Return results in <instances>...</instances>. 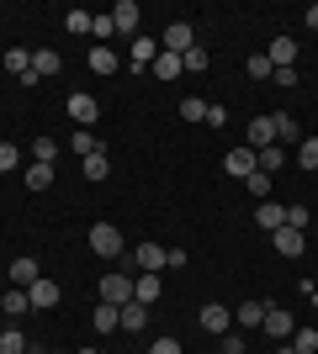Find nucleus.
Listing matches in <instances>:
<instances>
[{"label": "nucleus", "mask_w": 318, "mask_h": 354, "mask_svg": "<svg viewBox=\"0 0 318 354\" xmlns=\"http://www.w3.org/2000/svg\"><path fill=\"white\" fill-rule=\"evenodd\" d=\"M122 227H112V222H96L91 227V254H101V259H122Z\"/></svg>", "instance_id": "obj_1"}, {"label": "nucleus", "mask_w": 318, "mask_h": 354, "mask_svg": "<svg viewBox=\"0 0 318 354\" xmlns=\"http://www.w3.org/2000/svg\"><path fill=\"white\" fill-rule=\"evenodd\" d=\"M223 169H228L233 180H249V175L260 169V153H255L249 143H244V148H228V153H223Z\"/></svg>", "instance_id": "obj_2"}, {"label": "nucleus", "mask_w": 318, "mask_h": 354, "mask_svg": "<svg viewBox=\"0 0 318 354\" xmlns=\"http://www.w3.org/2000/svg\"><path fill=\"white\" fill-rule=\"evenodd\" d=\"M64 111H69V122H75V127H91V122L101 117V101H96V95H85V90H75V95L64 101Z\"/></svg>", "instance_id": "obj_3"}, {"label": "nucleus", "mask_w": 318, "mask_h": 354, "mask_svg": "<svg viewBox=\"0 0 318 354\" xmlns=\"http://www.w3.org/2000/svg\"><path fill=\"white\" fill-rule=\"evenodd\" d=\"M101 301H112V307H127V301H133V275H122V270L101 275Z\"/></svg>", "instance_id": "obj_4"}, {"label": "nucleus", "mask_w": 318, "mask_h": 354, "mask_svg": "<svg viewBox=\"0 0 318 354\" xmlns=\"http://www.w3.org/2000/svg\"><path fill=\"white\" fill-rule=\"evenodd\" d=\"M271 243H276V254H281V259H303V249H308L303 227H276Z\"/></svg>", "instance_id": "obj_5"}, {"label": "nucleus", "mask_w": 318, "mask_h": 354, "mask_svg": "<svg viewBox=\"0 0 318 354\" xmlns=\"http://www.w3.org/2000/svg\"><path fill=\"white\" fill-rule=\"evenodd\" d=\"M138 0H117L112 6V27H117V37H138Z\"/></svg>", "instance_id": "obj_6"}, {"label": "nucleus", "mask_w": 318, "mask_h": 354, "mask_svg": "<svg viewBox=\"0 0 318 354\" xmlns=\"http://www.w3.org/2000/svg\"><path fill=\"white\" fill-rule=\"evenodd\" d=\"M260 328H265V333H271L276 344H292V333H297V317H292V312H281V307H271Z\"/></svg>", "instance_id": "obj_7"}, {"label": "nucleus", "mask_w": 318, "mask_h": 354, "mask_svg": "<svg viewBox=\"0 0 318 354\" xmlns=\"http://www.w3.org/2000/svg\"><path fill=\"white\" fill-rule=\"evenodd\" d=\"M59 281H48V275H37V281H32L27 286V301H32V307H37V312H48V307H59Z\"/></svg>", "instance_id": "obj_8"}, {"label": "nucleus", "mask_w": 318, "mask_h": 354, "mask_svg": "<svg viewBox=\"0 0 318 354\" xmlns=\"http://www.w3.org/2000/svg\"><path fill=\"white\" fill-rule=\"evenodd\" d=\"M186 48H197V32H191V21H170V27H165V53H175V59H181Z\"/></svg>", "instance_id": "obj_9"}, {"label": "nucleus", "mask_w": 318, "mask_h": 354, "mask_svg": "<svg viewBox=\"0 0 318 354\" xmlns=\"http://www.w3.org/2000/svg\"><path fill=\"white\" fill-rule=\"evenodd\" d=\"M6 275H11V286H16V291H27V286L37 281L43 270H37V259H32V254H21V259H11V265H6Z\"/></svg>", "instance_id": "obj_10"}, {"label": "nucleus", "mask_w": 318, "mask_h": 354, "mask_svg": "<svg viewBox=\"0 0 318 354\" xmlns=\"http://www.w3.org/2000/svg\"><path fill=\"white\" fill-rule=\"evenodd\" d=\"M165 254L170 249H159V243H138V249H133V265L143 270V275H159V270H165Z\"/></svg>", "instance_id": "obj_11"}, {"label": "nucleus", "mask_w": 318, "mask_h": 354, "mask_svg": "<svg viewBox=\"0 0 318 354\" xmlns=\"http://www.w3.org/2000/svg\"><path fill=\"white\" fill-rule=\"evenodd\" d=\"M202 328H207V333H218V339H223L228 328H233V312H228V307H218V301H207V307H202Z\"/></svg>", "instance_id": "obj_12"}, {"label": "nucleus", "mask_w": 318, "mask_h": 354, "mask_svg": "<svg viewBox=\"0 0 318 354\" xmlns=\"http://www.w3.org/2000/svg\"><path fill=\"white\" fill-rule=\"evenodd\" d=\"M265 312H271V301H244V307H233V323L249 333V328H260L265 323Z\"/></svg>", "instance_id": "obj_13"}, {"label": "nucleus", "mask_w": 318, "mask_h": 354, "mask_svg": "<svg viewBox=\"0 0 318 354\" xmlns=\"http://www.w3.org/2000/svg\"><path fill=\"white\" fill-rule=\"evenodd\" d=\"M69 153H80V164H85L91 153H106V148H101V138H96L91 127H75V138H69Z\"/></svg>", "instance_id": "obj_14"}, {"label": "nucleus", "mask_w": 318, "mask_h": 354, "mask_svg": "<svg viewBox=\"0 0 318 354\" xmlns=\"http://www.w3.org/2000/svg\"><path fill=\"white\" fill-rule=\"evenodd\" d=\"M59 69H64V59L53 48H37V53H32V74H37V80H53Z\"/></svg>", "instance_id": "obj_15"}, {"label": "nucleus", "mask_w": 318, "mask_h": 354, "mask_svg": "<svg viewBox=\"0 0 318 354\" xmlns=\"http://www.w3.org/2000/svg\"><path fill=\"white\" fill-rule=\"evenodd\" d=\"M149 69L159 74V85H170V80H181V74H186V64L175 59V53H165V48H159V59H154Z\"/></svg>", "instance_id": "obj_16"}, {"label": "nucleus", "mask_w": 318, "mask_h": 354, "mask_svg": "<svg viewBox=\"0 0 318 354\" xmlns=\"http://www.w3.org/2000/svg\"><path fill=\"white\" fill-rule=\"evenodd\" d=\"M154 59H159V43H154V37H143V32H138V37H133V59H127V64H133V69H149Z\"/></svg>", "instance_id": "obj_17"}, {"label": "nucleus", "mask_w": 318, "mask_h": 354, "mask_svg": "<svg viewBox=\"0 0 318 354\" xmlns=\"http://www.w3.org/2000/svg\"><path fill=\"white\" fill-rule=\"evenodd\" d=\"M91 328H96V333H117V328H122V312L112 307V301H101V307L91 312Z\"/></svg>", "instance_id": "obj_18"}, {"label": "nucleus", "mask_w": 318, "mask_h": 354, "mask_svg": "<svg viewBox=\"0 0 318 354\" xmlns=\"http://www.w3.org/2000/svg\"><path fill=\"white\" fill-rule=\"evenodd\" d=\"M271 143H276V122L271 117H255V122H249V148L260 153V148H271Z\"/></svg>", "instance_id": "obj_19"}, {"label": "nucleus", "mask_w": 318, "mask_h": 354, "mask_svg": "<svg viewBox=\"0 0 318 354\" xmlns=\"http://www.w3.org/2000/svg\"><path fill=\"white\" fill-rule=\"evenodd\" d=\"M122 312V328H127V333H143V328H149V307H143V301H127V307H117Z\"/></svg>", "instance_id": "obj_20"}, {"label": "nucleus", "mask_w": 318, "mask_h": 354, "mask_svg": "<svg viewBox=\"0 0 318 354\" xmlns=\"http://www.w3.org/2000/svg\"><path fill=\"white\" fill-rule=\"evenodd\" d=\"M265 59H271L276 69H292V59H297V43H292V37H276V43L265 48Z\"/></svg>", "instance_id": "obj_21"}, {"label": "nucleus", "mask_w": 318, "mask_h": 354, "mask_svg": "<svg viewBox=\"0 0 318 354\" xmlns=\"http://www.w3.org/2000/svg\"><path fill=\"white\" fill-rule=\"evenodd\" d=\"M255 222L276 233V227H287V207H276V201H260V207H255Z\"/></svg>", "instance_id": "obj_22"}, {"label": "nucleus", "mask_w": 318, "mask_h": 354, "mask_svg": "<svg viewBox=\"0 0 318 354\" xmlns=\"http://www.w3.org/2000/svg\"><path fill=\"white\" fill-rule=\"evenodd\" d=\"M133 301L154 307V301H159V275H133Z\"/></svg>", "instance_id": "obj_23"}, {"label": "nucleus", "mask_w": 318, "mask_h": 354, "mask_svg": "<svg viewBox=\"0 0 318 354\" xmlns=\"http://www.w3.org/2000/svg\"><path fill=\"white\" fill-rule=\"evenodd\" d=\"M276 143H303V127H297V117H287V111H276Z\"/></svg>", "instance_id": "obj_24"}, {"label": "nucleus", "mask_w": 318, "mask_h": 354, "mask_svg": "<svg viewBox=\"0 0 318 354\" xmlns=\"http://www.w3.org/2000/svg\"><path fill=\"white\" fill-rule=\"evenodd\" d=\"M0 312H6V317H21V312H32V301H27V291H16V286H11V291L0 296Z\"/></svg>", "instance_id": "obj_25"}, {"label": "nucleus", "mask_w": 318, "mask_h": 354, "mask_svg": "<svg viewBox=\"0 0 318 354\" xmlns=\"http://www.w3.org/2000/svg\"><path fill=\"white\" fill-rule=\"evenodd\" d=\"M244 74H249V80H271V74H276V64L265 59V53H249V59H244Z\"/></svg>", "instance_id": "obj_26"}, {"label": "nucleus", "mask_w": 318, "mask_h": 354, "mask_svg": "<svg viewBox=\"0 0 318 354\" xmlns=\"http://www.w3.org/2000/svg\"><path fill=\"white\" fill-rule=\"evenodd\" d=\"M91 69H96V74H117V53L96 43V48H91Z\"/></svg>", "instance_id": "obj_27"}, {"label": "nucleus", "mask_w": 318, "mask_h": 354, "mask_svg": "<svg viewBox=\"0 0 318 354\" xmlns=\"http://www.w3.org/2000/svg\"><path fill=\"white\" fill-rule=\"evenodd\" d=\"M281 164H287V148H281V143H271V148H260V169H265V175H276V169H281Z\"/></svg>", "instance_id": "obj_28"}, {"label": "nucleus", "mask_w": 318, "mask_h": 354, "mask_svg": "<svg viewBox=\"0 0 318 354\" xmlns=\"http://www.w3.org/2000/svg\"><path fill=\"white\" fill-rule=\"evenodd\" d=\"M64 32L69 37H91V11H69L64 16Z\"/></svg>", "instance_id": "obj_29"}, {"label": "nucleus", "mask_w": 318, "mask_h": 354, "mask_svg": "<svg viewBox=\"0 0 318 354\" xmlns=\"http://www.w3.org/2000/svg\"><path fill=\"white\" fill-rule=\"evenodd\" d=\"M32 164H59V143H53V138H37V143H32Z\"/></svg>", "instance_id": "obj_30"}, {"label": "nucleus", "mask_w": 318, "mask_h": 354, "mask_svg": "<svg viewBox=\"0 0 318 354\" xmlns=\"http://www.w3.org/2000/svg\"><path fill=\"white\" fill-rule=\"evenodd\" d=\"M6 69H11L16 80H21V74L32 69V53H27V48H6Z\"/></svg>", "instance_id": "obj_31"}, {"label": "nucleus", "mask_w": 318, "mask_h": 354, "mask_svg": "<svg viewBox=\"0 0 318 354\" xmlns=\"http://www.w3.org/2000/svg\"><path fill=\"white\" fill-rule=\"evenodd\" d=\"M32 344L21 339V328H6V333H0V354H27Z\"/></svg>", "instance_id": "obj_32"}, {"label": "nucleus", "mask_w": 318, "mask_h": 354, "mask_svg": "<svg viewBox=\"0 0 318 354\" xmlns=\"http://www.w3.org/2000/svg\"><path fill=\"white\" fill-rule=\"evenodd\" d=\"M181 122H207V101H202V95H186L181 101Z\"/></svg>", "instance_id": "obj_33"}, {"label": "nucleus", "mask_w": 318, "mask_h": 354, "mask_svg": "<svg viewBox=\"0 0 318 354\" xmlns=\"http://www.w3.org/2000/svg\"><path fill=\"white\" fill-rule=\"evenodd\" d=\"M80 169H85V180H106V175H112V159H106V153H91Z\"/></svg>", "instance_id": "obj_34"}, {"label": "nucleus", "mask_w": 318, "mask_h": 354, "mask_svg": "<svg viewBox=\"0 0 318 354\" xmlns=\"http://www.w3.org/2000/svg\"><path fill=\"white\" fill-rule=\"evenodd\" d=\"M292 349L297 354H318V328H297V333H292Z\"/></svg>", "instance_id": "obj_35"}, {"label": "nucleus", "mask_w": 318, "mask_h": 354, "mask_svg": "<svg viewBox=\"0 0 318 354\" xmlns=\"http://www.w3.org/2000/svg\"><path fill=\"white\" fill-rule=\"evenodd\" d=\"M27 185H32V191H48V185H53V164H32V169H27Z\"/></svg>", "instance_id": "obj_36"}, {"label": "nucleus", "mask_w": 318, "mask_h": 354, "mask_svg": "<svg viewBox=\"0 0 318 354\" xmlns=\"http://www.w3.org/2000/svg\"><path fill=\"white\" fill-rule=\"evenodd\" d=\"M244 191L255 196V201H265V196H271V175H265V169H255V175L244 180Z\"/></svg>", "instance_id": "obj_37"}, {"label": "nucleus", "mask_w": 318, "mask_h": 354, "mask_svg": "<svg viewBox=\"0 0 318 354\" xmlns=\"http://www.w3.org/2000/svg\"><path fill=\"white\" fill-rule=\"evenodd\" d=\"M91 37H96L101 48H106V37H117V27H112V11H106V16H91Z\"/></svg>", "instance_id": "obj_38"}, {"label": "nucleus", "mask_w": 318, "mask_h": 354, "mask_svg": "<svg viewBox=\"0 0 318 354\" xmlns=\"http://www.w3.org/2000/svg\"><path fill=\"white\" fill-rule=\"evenodd\" d=\"M297 164H303V169H318V138H303V143H297Z\"/></svg>", "instance_id": "obj_39"}, {"label": "nucleus", "mask_w": 318, "mask_h": 354, "mask_svg": "<svg viewBox=\"0 0 318 354\" xmlns=\"http://www.w3.org/2000/svg\"><path fill=\"white\" fill-rule=\"evenodd\" d=\"M181 64H186V69H191V74H202V69H207V48H186V53H181Z\"/></svg>", "instance_id": "obj_40"}, {"label": "nucleus", "mask_w": 318, "mask_h": 354, "mask_svg": "<svg viewBox=\"0 0 318 354\" xmlns=\"http://www.w3.org/2000/svg\"><path fill=\"white\" fill-rule=\"evenodd\" d=\"M16 164H21V148H16V143H0V175H11Z\"/></svg>", "instance_id": "obj_41"}, {"label": "nucleus", "mask_w": 318, "mask_h": 354, "mask_svg": "<svg viewBox=\"0 0 318 354\" xmlns=\"http://www.w3.org/2000/svg\"><path fill=\"white\" fill-rule=\"evenodd\" d=\"M271 80H276V85H281V90H292V85H297V64H292V69H276Z\"/></svg>", "instance_id": "obj_42"}, {"label": "nucleus", "mask_w": 318, "mask_h": 354, "mask_svg": "<svg viewBox=\"0 0 318 354\" xmlns=\"http://www.w3.org/2000/svg\"><path fill=\"white\" fill-rule=\"evenodd\" d=\"M287 227H308V207H287Z\"/></svg>", "instance_id": "obj_43"}, {"label": "nucleus", "mask_w": 318, "mask_h": 354, "mask_svg": "<svg viewBox=\"0 0 318 354\" xmlns=\"http://www.w3.org/2000/svg\"><path fill=\"white\" fill-rule=\"evenodd\" d=\"M186 259H191V254H186V249H170V254H165V270H181Z\"/></svg>", "instance_id": "obj_44"}, {"label": "nucleus", "mask_w": 318, "mask_h": 354, "mask_svg": "<svg viewBox=\"0 0 318 354\" xmlns=\"http://www.w3.org/2000/svg\"><path fill=\"white\" fill-rule=\"evenodd\" d=\"M218 349H223V354H239L244 339H239V333H223V344H218Z\"/></svg>", "instance_id": "obj_45"}, {"label": "nucleus", "mask_w": 318, "mask_h": 354, "mask_svg": "<svg viewBox=\"0 0 318 354\" xmlns=\"http://www.w3.org/2000/svg\"><path fill=\"white\" fill-rule=\"evenodd\" d=\"M149 354H181V339H159V344H154Z\"/></svg>", "instance_id": "obj_46"}, {"label": "nucleus", "mask_w": 318, "mask_h": 354, "mask_svg": "<svg viewBox=\"0 0 318 354\" xmlns=\"http://www.w3.org/2000/svg\"><path fill=\"white\" fill-rule=\"evenodd\" d=\"M303 21H308V27L318 32V0H313V6H308V11H303Z\"/></svg>", "instance_id": "obj_47"}, {"label": "nucleus", "mask_w": 318, "mask_h": 354, "mask_svg": "<svg viewBox=\"0 0 318 354\" xmlns=\"http://www.w3.org/2000/svg\"><path fill=\"white\" fill-rule=\"evenodd\" d=\"M303 296H308V301H313V307H318V286H303Z\"/></svg>", "instance_id": "obj_48"}, {"label": "nucleus", "mask_w": 318, "mask_h": 354, "mask_svg": "<svg viewBox=\"0 0 318 354\" xmlns=\"http://www.w3.org/2000/svg\"><path fill=\"white\" fill-rule=\"evenodd\" d=\"M75 354H101V349H75Z\"/></svg>", "instance_id": "obj_49"}, {"label": "nucleus", "mask_w": 318, "mask_h": 354, "mask_svg": "<svg viewBox=\"0 0 318 354\" xmlns=\"http://www.w3.org/2000/svg\"><path fill=\"white\" fill-rule=\"evenodd\" d=\"M239 354H255V349H249V344H244V349H239Z\"/></svg>", "instance_id": "obj_50"}, {"label": "nucleus", "mask_w": 318, "mask_h": 354, "mask_svg": "<svg viewBox=\"0 0 318 354\" xmlns=\"http://www.w3.org/2000/svg\"><path fill=\"white\" fill-rule=\"evenodd\" d=\"M27 354H48V349H27Z\"/></svg>", "instance_id": "obj_51"}, {"label": "nucleus", "mask_w": 318, "mask_h": 354, "mask_svg": "<svg viewBox=\"0 0 318 354\" xmlns=\"http://www.w3.org/2000/svg\"><path fill=\"white\" fill-rule=\"evenodd\" d=\"M212 354H223V349H212Z\"/></svg>", "instance_id": "obj_52"}, {"label": "nucleus", "mask_w": 318, "mask_h": 354, "mask_svg": "<svg viewBox=\"0 0 318 354\" xmlns=\"http://www.w3.org/2000/svg\"><path fill=\"white\" fill-rule=\"evenodd\" d=\"M48 354H59V349H48Z\"/></svg>", "instance_id": "obj_53"}]
</instances>
